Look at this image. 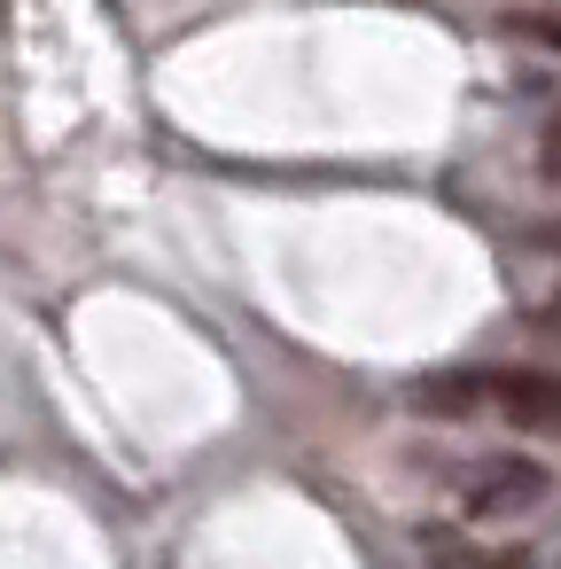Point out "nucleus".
Returning a JSON list of instances; mask_svg holds the SVG:
<instances>
[{"mask_svg":"<svg viewBox=\"0 0 561 569\" xmlns=\"http://www.w3.org/2000/svg\"><path fill=\"white\" fill-rule=\"evenodd\" d=\"M421 561L429 569H530V553H514V546H468L452 530H421Z\"/></svg>","mask_w":561,"mask_h":569,"instance_id":"3","label":"nucleus"},{"mask_svg":"<svg viewBox=\"0 0 561 569\" xmlns=\"http://www.w3.org/2000/svg\"><path fill=\"white\" fill-rule=\"evenodd\" d=\"M413 406H421V413L460 421V413H475V406H483V375H475V367H460V375H421V382H413Z\"/></svg>","mask_w":561,"mask_h":569,"instance_id":"4","label":"nucleus"},{"mask_svg":"<svg viewBox=\"0 0 561 569\" xmlns=\"http://www.w3.org/2000/svg\"><path fill=\"white\" fill-rule=\"evenodd\" d=\"M545 250H561V227H545Z\"/></svg>","mask_w":561,"mask_h":569,"instance_id":"7","label":"nucleus"},{"mask_svg":"<svg viewBox=\"0 0 561 569\" xmlns=\"http://www.w3.org/2000/svg\"><path fill=\"white\" fill-rule=\"evenodd\" d=\"M483 398H491L514 429L561 437V375H553V367H499V375H483Z\"/></svg>","mask_w":561,"mask_h":569,"instance_id":"2","label":"nucleus"},{"mask_svg":"<svg viewBox=\"0 0 561 569\" xmlns=\"http://www.w3.org/2000/svg\"><path fill=\"white\" fill-rule=\"evenodd\" d=\"M545 491H553V476L530 452H483V460L460 468V507L475 522H514V515L545 507Z\"/></svg>","mask_w":561,"mask_h":569,"instance_id":"1","label":"nucleus"},{"mask_svg":"<svg viewBox=\"0 0 561 569\" xmlns=\"http://www.w3.org/2000/svg\"><path fill=\"white\" fill-rule=\"evenodd\" d=\"M538 172L545 180H561V110L545 118V133H538Z\"/></svg>","mask_w":561,"mask_h":569,"instance_id":"6","label":"nucleus"},{"mask_svg":"<svg viewBox=\"0 0 561 569\" xmlns=\"http://www.w3.org/2000/svg\"><path fill=\"white\" fill-rule=\"evenodd\" d=\"M499 32H507V40H530V48H553V56H561V9H507V17H499Z\"/></svg>","mask_w":561,"mask_h":569,"instance_id":"5","label":"nucleus"}]
</instances>
